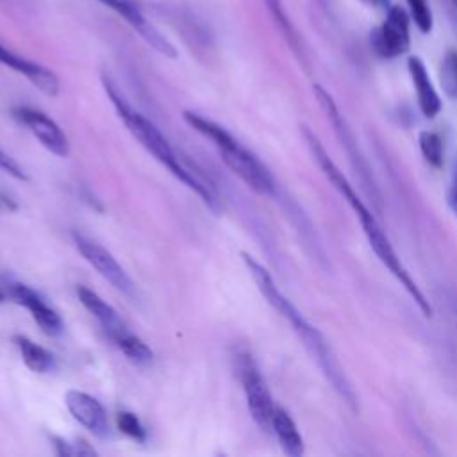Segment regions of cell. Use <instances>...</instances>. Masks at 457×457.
<instances>
[{
    "label": "cell",
    "instance_id": "7402d4cb",
    "mask_svg": "<svg viewBox=\"0 0 457 457\" xmlns=\"http://www.w3.org/2000/svg\"><path fill=\"white\" fill-rule=\"evenodd\" d=\"M116 425L125 436H129L136 441H145L146 439V428L143 427L141 420L130 411H120L116 414Z\"/></svg>",
    "mask_w": 457,
    "mask_h": 457
},
{
    "label": "cell",
    "instance_id": "cb8c5ba5",
    "mask_svg": "<svg viewBox=\"0 0 457 457\" xmlns=\"http://www.w3.org/2000/svg\"><path fill=\"white\" fill-rule=\"evenodd\" d=\"M73 455H96L95 448L87 445L84 439H75L73 441Z\"/></svg>",
    "mask_w": 457,
    "mask_h": 457
},
{
    "label": "cell",
    "instance_id": "6da1fadb",
    "mask_svg": "<svg viewBox=\"0 0 457 457\" xmlns=\"http://www.w3.org/2000/svg\"><path fill=\"white\" fill-rule=\"evenodd\" d=\"M302 134L307 141V146L314 157V161L318 162V166L323 170L325 177L332 182V186L339 191V195L346 200V204L352 207V211L355 212V216L361 220L362 230L368 237V243L371 246V250L375 252V255L378 257V261L391 271V275L400 282V286L407 291V295L412 298V302L418 305V309L421 311L423 316L430 318L432 316V307L427 300V296L423 295V291L418 287L416 280L411 277V273L407 271V268L402 264L400 257L396 255L389 237L386 236V232L382 230V227L378 225L377 218L373 216V212L364 205V202L359 198L357 191L353 189V186L348 182V179L343 175V171L334 164V161L328 157L327 150L323 148V145L320 143V139L316 137V134L312 130H309V127H302Z\"/></svg>",
    "mask_w": 457,
    "mask_h": 457
},
{
    "label": "cell",
    "instance_id": "5b68a950",
    "mask_svg": "<svg viewBox=\"0 0 457 457\" xmlns=\"http://www.w3.org/2000/svg\"><path fill=\"white\" fill-rule=\"evenodd\" d=\"M236 366L252 420L262 430H271V416L275 411V403L255 361L248 352H239L236 355Z\"/></svg>",
    "mask_w": 457,
    "mask_h": 457
},
{
    "label": "cell",
    "instance_id": "9a60e30c",
    "mask_svg": "<svg viewBox=\"0 0 457 457\" xmlns=\"http://www.w3.org/2000/svg\"><path fill=\"white\" fill-rule=\"evenodd\" d=\"M77 296L80 300V303L87 309V312H91L95 316V320L102 325V328L105 330V334L112 339L118 334H121L127 327L121 321V318L118 316V312L114 311L112 305H109L98 293H95L93 289L86 287V286H79L77 287Z\"/></svg>",
    "mask_w": 457,
    "mask_h": 457
},
{
    "label": "cell",
    "instance_id": "7c38bea8",
    "mask_svg": "<svg viewBox=\"0 0 457 457\" xmlns=\"http://www.w3.org/2000/svg\"><path fill=\"white\" fill-rule=\"evenodd\" d=\"M5 293L16 303L23 305L34 318V321L41 327V330L48 336H59L62 332V321L59 314L29 286L21 282H7Z\"/></svg>",
    "mask_w": 457,
    "mask_h": 457
},
{
    "label": "cell",
    "instance_id": "8992f818",
    "mask_svg": "<svg viewBox=\"0 0 457 457\" xmlns=\"http://www.w3.org/2000/svg\"><path fill=\"white\" fill-rule=\"evenodd\" d=\"M409 12L400 5H389L386 20L370 34L373 50L386 59L398 57L409 50Z\"/></svg>",
    "mask_w": 457,
    "mask_h": 457
},
{
    "label": "cell",
    "instance_id": "e0dca14e",
    "mask_svg": "<svg viewBox=\"0 0 457 457\" xmlns=\"http://www.w3.org/2000/svg\"><path fill=\"white\" fill-rule=\"evenodd\" d=\"M14 343H16L20 353H21V359H23L25 366L30 371L46 373L54 368V355L46 348H43L41 345L34 343L27 336H14Z\"/></svg>",
    "mask_w": 457,
    "mask_h": 457
},
{
    "label": "cell",
    "instance_id": "ac0fdd59",
    "mask_svg": "<svg viewBox=\"0 0 457 457\" xmlns=\"http://www.w3.org/2000/svg\"><path fill=\"white\" fill-rule=\"evenodd\" d=\"M112 341L125 353V357L129 361H132L134 364L146 366V364H150L154 361L152 348L141 337L134 336L129 328H125L121 334L112 337Z\"/></svg>",
    "mask_w": 457,
    "mask_h": 457
},
{
    "label": "cell",
    "instance_id": "603a6c76",
    "mask_svg": "<svg viewBox=\"0 0 457 457\" xmlns=\"http://www.w3.org/2000/svg\"><path fill=\"white\" fill-rule=\"evenodd\" d=\"M0 170L18 180H25L27 179V173L23 171V168L7 154L0 148Z\"/></svg>",
    "mask_w": 457,
    "mask_h": 457
},
{
    "label": "cell",
    "instance_id": "2e32d148",
    "mask_svg": "<svg viewBox=\"0 0 457 457\" xmlns=\"http://www.w3.org/2000/svg\"><path fill=\"white\" fill-rule=\"evenodd\" d=\"M271 430L277 436L284 453H287L289 457L303 455V452H305L303 437H302L295 420L282 407H275V411H273Z\"/></svg>",
    "mask_w": 457,
    "mask_h": 457
},
{
    "label": "cell",
    "instance_id": "4316f807",
    "mask_svg": "<svg viewBox=\"0 0 457 457\" xmlns=\"http://www.w3.org/2000/svg\"><path fill=\"white\" fill-rule=\"evenodd\" d=\"M455 314H457V307H455Z\"/></svg>",
    "mask_w": 457,
    "mask_h": 457
},
{
    "label": "cell",
    "instance_id": "7a4b0ae2",
    "mask_svg": "<svg viewBox=\"0 0 457 457\" xmlns=\"http://www.w3.org/2000/svg\"><path fill=\"white\" fill-rule=\"evenodd\" d=\"M245 266L248 268L252 278L255 280L261 295L266 298V302L282 316L289 321V325L293 327V330L298 334V337L303 341V345L307 346V350L312 353V357L316 359V362L320 364L321 371L325 373V377L330 380L332 387L336 389V393L346 402V405L355 411L357 409V400L353 395V389L350 386V382L346 380L343 370L339 368L334 353L330 352L325 337L303 318V314L282 295V291L277 287L273 277L270 275V271L257 261L253 259L250 253L243 252L241 253Z\"/></svg>",
    "mask_w": 457,
    "mask_h": 457
},
{
    "label": "cell",
    "instance_id": "3957f363",
    "mask_svg": "<svg viewBox=\"0 0 457 457\" xmlns=\"http://www.w3.org/2000/svg\"><path fill=\"white\" fill-rule=\"evenodd\" d=\"M102 82L118 116L123 120L129 132L143 145V148L150 152L161 164H164L180 182H184L189 189H193L211 209H216L218 202L212 187L180 162L179 155L171 148L170 141L162 136V132L125 100V96L118 91V87L111 82L109 77L104 75Z\"/></svg>",
    "mask_w": 457,
    "mask_h": 457
},
{
    "label": "cell",
    "instance_id": "d4e9b609",
    "mask_svg": "<svg viewBox=\"0 0 457 457\" xmlns=\"http://www.w3.org/2000/svg\"><path fill=\"white\" fill-rule=\"evenodd\" d=\"M362 4H366L368 7H375V9H386L389 7V0H361Z\"/></svg>",
    "mask_w": 457,
    "mask_h": 457
},
{
    "label": "cell",
    "instance_id": "44dd1931",
    "mask_svg": "<svg viewBox=\"0 0 457 457\" xmlns=\"http://www.w3.org/2000/svg\"><path fill=\"white\" fill-rule=\"evenodd\" d=\"M439 79L446 95L457 100V50H452L445 55L439 70Z\"/></svg>",
    "mask_w": 457,
    "mask_h": 457
},
{
    "label": "cell",
    "instance_id": "ba28073f",
    "mask_svg": "<svg viewBox=\"0 0 457 457\" xmlns=\"http://www.w3.org/2000/svg\"><path fill=\"white\" fill-rule=\"evenodd\" d=\"M314 95H316V98H318V102H320L323 112L327 114L328 121L332 123V127H334V130H336V134H337L341 145L345 146V150H346V154H348V157H350L353 168L361 173V179H362V182L366 184L368 191L377 196L375 182H373V179H370L368 164H366L362 154L359 152V146H357V143H355V137H353V134H352V130H350V127H348L345 116H343L341 111L337 109L334 98H332L330 93H328L327 89H323L320 84H314ZM377 198H378V196H377Z\"/></svg>",
    "mask_w": 457,
    "mask_h": 457
},
{
    "label": "cell",
    "instance_id": "30bf717a",
    "mask_svg": "<svg viewBox=\"0 0 457 457\" xmlns=\"http://www.w3.org/2000/svg\"><path fill=\"white\" fill-rule=\"evenodd\" d=\"M14 116L37 137V141L54 155L68 157L70 143L61 127L45 112L32 107H16Z\"/></svg>",
    "mask_w": 457,
    "mask_h": 457
},
{
    "label": "cell",
    "instance_id": "5bb4252c",
    "mask_svg": "<svg viewBox=\"0 0 457 457\" xmlns=\"http://www.w3.org/2000/svg\"><path fill=\"white\" fill-rule=\"evenodd\" d=\"M407 70L412 80V86L416 89L418 107L425 118H434L441 111V98L428 77V71L423 64V61L416 55L407 59Z\"/></svg>",
    "mask_w": 457,
    "mask_h": 457
},
{
    "label": "cell",
    "instance_id": "277c9868",
    "mask_svg": "<svg viewBox=\"0 0 457 457\" xmlns=\"http://www.w3.org/2000/svg\"><path fill=\"white\" fill-rule=\"evenodd\" d=\"M225 166L237 175L252 191L259 195L271 196L275 195V180L268 168L250 152L246 150L232 134L216 145Z\"/></svg>",
    "mask_w": 457,
    "mask_h": 457
},
{
    "label": "cell",
    "instance_id": "d6986e66",
    "mask_svg": "<svg viewBox=\"0 0 457 457\" xmlns=\"http://www.w3.org/2000/svg\"><path fill=\"white\" fill-rule=\"evenodd\" d=\"M418 143H420V150H421L423 159H425L430 166L441 168V166H443V154H445L441 137H439L436 132L423 130V132H420V136H418Z\"/></svg>",
    "mask_w": 457,
    "mask_h": 457
},
{
    "label": "cell",
    "instance_id": "ffe728a7",
    "mask_svg": "<svg viewBox=\"0 0 457 457\" xmlns=\"http://www.w3.org/2000/svg\"><path fill=\"white\" fill-rule=\"evenodd\" d=\"M405 2H407L409 18L414 21L418 30L423 34H428L434 27V18H432L428 2L427 0H405Z\"/></svg>",
    "mask_w": 457,
    "mask_h": 457
},
{
    "label": "cell",
    "instance_id": "8fae6325",
    "mask_svg": "<svg viewBox=\"0 0 457 457\" xmlns=\"http://www.w3.org/2000/svg\"><path fill=\"white\" fill-rule=\"evenodd\" d=\"M64 403L75 421H79L84 428H87L96 437L109 436V420L104 405L91 395L70 389L64 395Z\"/></svg>",
    "mask_w": 457,
    "mask_h": 457
},
{
    "label": "cell",
    "instance_id": "52a82bcc",
    "mask_svg": "<svg viewBox=\"0 0 457 457\" xmlns=\"http://www.w3.org/2000/svg\"><path fill=\"white\" fill-rule=\"evenodd\" d=\"M73 241L77 250L82 253V257L120 293L136 298V286L127 275V271L120 266V262L112 257L109 250H105L102 245L93 241L91 237L73 232Z\"/></svg>",
    "mask_w": 457,
    "mask_h": 457
},
{
    "label": "cell",
    "instance_id": "4fadbf2b",
    "mask_svg": "<svg viewBox=\"0 0 457 457\" xmlns=\"http://www.w3.org/2000/svg\"><path fill=\"white\" fill-rule=\"evenodd\" d=\"M0 62L12 68L14 71L25 75L41 93L48 95V96H55L59 93V79L57 75L41 66L39 62H34V61H29L25 57H20L16 54H12L11 50H7L5 46L0 45Z\"/></svg>",
    "mask_w": 457,
    "mask_h": 457
},
{
    "label": "cell",
    "instance_id": "9c48e42d",
    "mask_svg": "<svg viewBox=\"0 0 457 457\" xmlns=\"http://www.w3.org/2000/svg\"><path fill=\"white\" fill-rule=\"evenodd\" d=\"M98 2L116 11L155 52L170 59L177 57L175 46L161 34V30L152 21L145 18L136 0H98Z\"/></svg>",
    "mask_w": 457,
    "mask_h": 457
},
{
    "label": "cell",
    "instance_id": "484cf974",
    "mask_svg": "<svg viewBox=\"0 0 457 457\" xmlns=\"http://www.w3.org/2000/svg\"><path fill=\"white\" fill-rule=\"evenodd\" d=\"M450 205H452L453 212L457 214V186H455V187H453V191L450 193Z\"/></svg>",
    "mask_w": 457,
    "mask_h": 457
}]
</instances>
